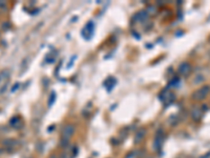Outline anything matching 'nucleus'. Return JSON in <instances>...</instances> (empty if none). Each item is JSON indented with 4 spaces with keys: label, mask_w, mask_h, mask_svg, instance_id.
<instances>
[{
    "label": "nucleus",
    "mask_w": 210,
    "mask_h": 158,
    "mask_svg": "<svg viewBox=\"0 0 210 158\" xmlns=\"http://www.w3.org/2000/svg\"><path fill=\"white\" fill-rule=\"evenodd\" d=\"M75 125L72 123H67L63 127L61 136H62V145H66V143H68V141L71 140V138L73 137V135L75 134Z\"/></svg>",
    "instance_id": "f257e3e1"
},
{
    "label": "nucleus",
    "mask_w": 210,
    "mask_h": 158,
    "mask_svg": "<svg viewBox=\"0 0 210 158\" xmlns=\"http://www.w3.org/2000/svg\"><path fill=\"white\" fill-rule=\"evenodd\" d=\"M18 88H19V83H16V85H15V88H14V89H12V92H15V91H16Z\"/></svg>",
    "instance_id": "dca6fc26"
},
{
    "label": "nucleus",
    "mask_w": 210,
    "mask_h": 158,
    "mask_svg": "<svg viewBox=\"0 0 210 158\" xmlns=\"http://www.w3.org/2000/svg\"><path fill=\"white\" fill-rule=\"evenodd\" d=\"M202 115H203V111L201 110V108H197V107H194L190 112V116L193 121H198L202 118Z\"/></svg>",
    "instance_id": "20e7f679"
},
{
    "label": "nucleus",
    "mask_w": 210,
    "mask_h": 158,
    "mask_svg": "<svg viewBox=\"0 0 210 158\" xmlns=\"http://www.w3.org/2000/svg\"><path fill=\"white\" fill-rule=\"evenodd\" d=\"M205 81V76L204 75H196L195 76V78H194V80H193V85H201L202 82H204Z\"/></svg>",
    "instance_id": "f8f14e48"
},
{
    "label": "nucleus",
    "mask_w": 210,
    "mask_h": 158,
    "mask_svg": "<svg viewBox=\"0 0 210 158\" xmlns=\"http://www.w3.org/2000/svg\"><path fill=\"white\" fill-rule=\"evenodd\" d=\"M10 124H11L14 129H20V127H21V119H20L18 116H15V117H13V118L10 120Z\"/></svg>",
    "instance_id": "9d476101"
},
{
    "label": "nucleus",
    "mask_w": 210,
    "mask_h": 158,
    "mask_svg": "<svg viewBox=\"0 0 210 158\" xmlns=\"http://www.w3.org/2000/svg\"><path fill=\"white\" fill-rule=\"evenodd\" d=\"M209 41H210V37H209Z\"/></svg>",
    "instance_id": "a211bd4d"
},
{
    "label": "nucleus",
    "mask_w": 210,
    "mask_h": 158,
    "mask_svg": "<svg viewBox=\"0 0 210 158\" xmlns=\"http://www.w3.org/2000/svg\"><path fill=\"white\" fill-rule=\"evenodd\" d=\"M94 29H95V27H94V23L93 22H89V23H87L86 24V27L83 29V31H82V35H83V37L86 35V33H87V35H89V38H90V36L94 34Z\"/></svg>",
    "instance_id": "6e6552de"
},
{
    "label": "nucleus",
    "mask_w": 210,
    "mask_h": 158,
    "mask_svg": "<svg viewBox=\"0 0 210 158\" xmlns=\"http://www.w3.org/2000/svg\"><path fill=\"white\" fill-rule=\"evenodd\" d=\"M190 70H191V65H190L188 62H186V61L182 62V63L180 64V66H179V73H180V75H182V76L188 75L189 72H190Z\"/></svg>",
    "instance_id": "39448f33"
},
{
    "label": "nucleus",
    "mask_w": 210,
    "mask_h": 158,
    "mask_svg": "<svg viewBox=\"0 0 210 158\" xmlns=\"http://www.w3.org/2000/svg\"><path fill=\"white\" fill-rule=\"evenodd\" d=\"M146 136V130L144 128L139 129V131L134 135V143H140Z\"/></svg>",
    "instance_id": "423d86ee"
},
{
    "label": "nucleus",
    "mask_w": 210,
    "mask_h": 158,
    "mask_svg": "<svg viewBox=\"0 0 210 158\" xmlns=\"http://www.w3.org/2000/svg\"><path fill=\"white\" fill-rule=\"evenodd\" d=\"M163 140H164V133L162 131V129H159L158 132L156 133V137H155V141H154V149L156 151H160L162 145H163Z\"/></svg>",
    "instance_id": "7ed1b4c3"
},
{
    "label": "nucleus",
    "mask_w": 210,
    "mask_h": 158,
    "mask_svg": "<svg viewBox=\"0 0 210 158\" xmlns=\"http://www.w3.org/2000/svg\"><path fill=\"white\" fill-rule=\"evenodd\" d=\"M55 99H56V94L53 92L52 95H50V97H49V100H48V106H49V107L54 103V100H55Z\"/></svg>",
    "instance_id": "4468645a"
},
{
    "label": "nucleus",
    "mask_w": 210,
    "mask_h": 158,
    "mask_svg": "<svg viewBox=\"0 0 210 158\" xmlns=\"http://www.w3.org/2000/svg\"><path fill=\"white\" fill-rule=\"evenodd\" d=\"M148 13L146 12V11H141V12H139L138 14H137V20L138 21H145V20H147L148 19Z\"/></svg>",
    "instance_id": "9b49d317"
},
{
    "label": "nucleus",
    "mask_w": 210,
    "mask_h": 158,
    "mask_svg": "<svg viewBox=\"0 0 210 158\" xmlns=\"http://www.w3.org/2000/svg\"><path fill=\"white\" fill-rule=\"evenodd\" d=\"M208 94H210V86L205 85V86L201 87L200 89H197L196 91L193 92L192 99L194 101H202L208 96Z\"/></svg>",
    "instance_id": "f03ea898"
},
{
    "label": "nucleus",
    "mask_w": 210,
    "mask_h": 158,
    "mask_svg": "<svg viewBox=\"0 0 210 158\" xmlns=\"http://www.w3.org/2000/svg\"><path fill=\"white\" fill-rule=\"evenodd\" d=\"M9 75V71H3L0 73V82H1L4 78H7V76Z\"/></svg>",
    "instance_id": "ddd939ff"
},
{
    "label": "nucleus",
    "mask_w": 210,
    "mask_h": 158,
    "mask_svg": "<svg viewBox=\"0 0 210 158\" xmlns=\"http://www.w3.org/2000/svg\"><path fill=\"white\" fill-rule=\"evenodd\" d=\"M201 110H202L203 112H206V111L208 110V107H207L206 104H203V107H202V109H201Z\"/></svg>",
    "instance_id": "2eb2a0df"
},
{
    "label": "nucleus",
    "mask_w": 210,
    "mask_h": 158,
    "mask_svg": "<svg viewBox=\"0 0 210 158\" xmlns=\"http://www.w3.org/2000/svg\"><path fill=\"white\" fill-rule=\"evenodd\" d=\"M161 98H162V100H163L164 102H166V103H170V102H172V101L175 99V96H174L173 93L165 91V92H163V95H162Z\"/></svg>",
    "instance_id": "0eeeda50"
},
{
    "label": "nucleus",
    "mask_w": 210,
    "mask_h": 158,
    "mask_svg": "<svg viewBox=\"0 0 210 158\" xmlns=\"http://www.w3.org/2000/svg\"><path fill=\"white\" fill-rule=\"evenodd\" d=\"M2 144H3V146L4 148H7L8 150H11V149H13L16 144H17V141L15 140V139H12V138H9V139H5V140H3L2 141Z\"/></svg>",
    "instance_id": "1a4fd4ad"
},
{
    "label": "nucleus",
    "mask_w": 210,
    "mask_h": 158,
    "mask_svg": "<svg viewBox=\"0 0 210 158\" xmlns=\"http://www.w3.org/2000/svg\"><path fill=\"white\" fill-rule=\"evenodd\" d=\"M0 7H5V2L4 1H0Z\"/></svg>",
    "instance_id": "f3484780"
},
{
    "label": "nucleus",
    "mask_w": 210,
    "mask_h": 158,
    "mask_svg": "<svg viewBox=\"0 0 210 158\" xmlns=\"http://www.w3.org/2000/svg\"><path fill=\"white\" fill-rule=\"evenodd\" d=\"M0 152H1V151H0Z\"/></svg>",
    "instance_id": "6ab92c4d"
}]
</instances>
